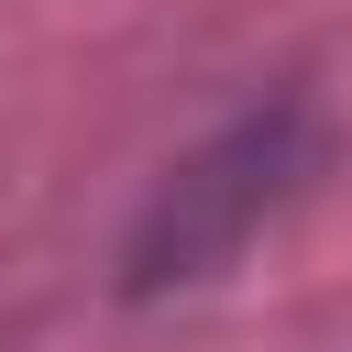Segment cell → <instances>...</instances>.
Here are the masks:
<instances>
[{
    "label": "cell",
    "mask_w": 352,
    "mask_h": 352,
    "mask_svg": "<svg viewBox=\"0 0 352 352\" xmlns=\"http://www.w3.org/2000/svg\"><path fill=\"white\" fill-rule=\"evenodd\" d=\"M297 165H308V110H297V99H275V110L231 121L220 143H198V154L154 187V209H143V231H132V286L154 297V286H187V275L231 264V253L253 242V220L297 187Z\"/></svg>",
    "instance_id": "cell-1"
}]
</instances>
